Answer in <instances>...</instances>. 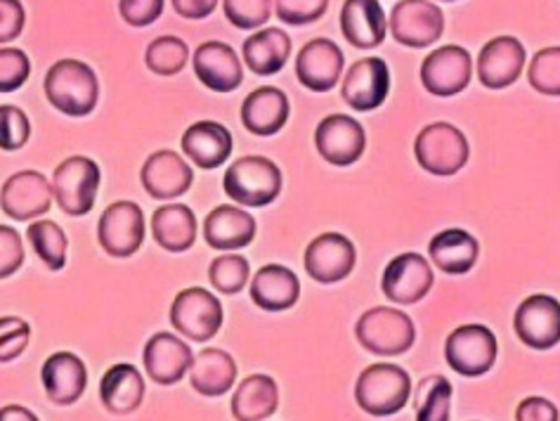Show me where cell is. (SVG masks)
I'll return each mask as SVG.
<instances>
[{"instance_id": "cell-24", "label": "cell", "mask_w": 560, "mask_h": 421, "mask_svg": "<svg viewBox=\"0 0 560 421\" xmlns=\"http://www.w3.org/2000/svg\"><path fill=\"white\" fill-rule=\"evenodd\" d=\"M40 382L46 388V396L55 405H73L79 402L88 386L85 362L69 351L52 353L40 370Z\"/></svg>"}, {"instance_id": "cell-16", "label": "cell", "mask_w": 560, "mask_h": 421, "mask_svg": "<svg viewBox=\"0 0 560 421\" xmlns=\"http://www.w3.org/2000/svg\"><path fill=\"white\" fill-rule=\"evenodd\" d=\"M358 264V249L346 235L324 232L305 249V272L319 284L346 280Z\"/></svg>"}, {"instance_id": "cell-7", "label": "cell", "mask_w": 560, "mask_h": 421, "mask_svg": "<svg viewBox=\"0 0 560 421\" xmlns=\"http://www.w3.org/2000/svg\"><path fill=\"white\" fill-rule=\"evenodd\" d=\"M223 303L209 289L189 286L175 296L171 306V325L189 341H211L223 327Z\"/></svg>"}, {"instance_id": "cell-47", "label": "cell", "mask_w": 560, "mask_h": 421, "mask_svg": "<svg viewBox=\"0 0 560 421\" xmlns=\"http://www.w3.org/2000/svg\"><path fill=\"white\" fill-rule=\"evenodd\" d=\"M26 12L20 0H0V46L18 40L24 32Z\"/></svg>"}, {"instance_id": "cell-45", "label": "cell", "mask_w": 560, "mask_h": 421, "mask_svg": "<svg viewBox=\"0 0 560 421\" xmlns=\"http://www.w3.org/2000/svg\"><path fill=\"white\" fill-rule=\"evenodd\" d=\"M24 266V246L18 230L0 225V280L12 278Z\"/></svg>"}, {"instance_id": "cell-37", "label": "cell", "mask_w": 560, "mask_h": 421, "mask_svg": "<svg viewBox=\"0 0 560 421\" xmlns=\"http://www.w3.org/2000/svg\"><path fill=\"white\" fill-rule=\"evenodd\" d=\"M452 412V384L445 376H429L419 388L417 421H450Z\"/></svg>"}, {"instance_id": "cell-19", "label": "cell", "mask_w": 560, "mask_h": 421, "mask_svg": "<svg viewBox=\"0 0 560 421\" xmlns=\"http://www.w3.org/2000/svg\"><path fill=\"white\" fill-rule=\"evenodd\" d=\"M140 180L152 199L168 201L183 197L189 190L191 183H195V171H191L185 156L171 150H159L142 164Z\"/></svg>"}, {"instance_id": "cell-49", "label": "cell", "mask_w": 560, "mask_h": 421, "mask_svg": "<svg viewBox=\"0 0 560 421\" xmlns=\"http://www.w3.org/2000/svg\"><path fill=\"white\" fill-rule=\"evenodd\" d=\"M173 10L185 20H206L218 8V0H171Z\"/></svg>"}, {"instance_id": "cell-42", "label": "cell", "mask_w": 560, "mask_h": 421, "mask_svg": "<svg viewBox=\"0 0 560 421\" xmlns=\"http://www.w3.org/2000/svg\"><path fill=\"white\" fill-rule=\"evenodd\" d=\"M32 74V62L20 48H0V93H14Z\"/></svg>"}, {"instance_id": "cell-43", "label": "cell", "mask_w": 560, "mask_h": 421, "mask_svg": "<svg viewBox=\"0 0 560 421\" xmlns=\"http://www.w3.org/2000/svg\"><path fill=\"white\" fill-rule=\"evenodd\" d=\"M32 339V327L22 317H0V362L18 360Z\"/></svg>"}, {"instance_id": "cell-34", "label": "cell", "mask_w": 560, "mask_h": 421, "mask_svg": "<svg viewBox=\"0 0 560 421\" xmlns=\"http://www.w3.org/2000/svg\"><path fill=\"white\" fill-rule=\"evenodd\" d=\"M279 408V386L268 374H250L237 386L232 414L237 421L270 419Z\"/></svg>"}, {"instance_id": "cell-20", "label": "cell", "mask_w": 560, "mask_h": 421, "mask_svg": "<svg viewBox=\"0 0 560 421\" xmlns=\"http://www.w3.org/2000/svg\"><path fill=\"white\" fill-rule=\"evenodd\" d=\"M343 74V52L329 38L305 43L296 57V77L313 93H329Z\"/></svg>"}, {"instance_id": "cell-30", "label": "cell", "mask_w": 560, "mask_h": 421, "mask_svg": "<svg viewBox=\"0 0 560 421\" xmlns=\"http://www.w3.org/2000/svg\"><path fill=\"white\" fill-rule=\"evenodd\" d=\"M237 382V362L220 348H203L191 362L189 384L206 398H220Z\"/></svg>"}, {"instance_id": "cell-12", "label": "cell", "mask_w": 560, "mask_h": 421, "mask_svg": "<svg viewBox=\"0 0 560 421\" xmlns=\"http://www.w3.org/2000/svg\"><path fill=\"white\" fill-rule=\"evenodd\" d=\"M474 79V60L462 46H442L421 65V83L433 97H452L468 89Z\"/></svg>"}, {"instance_id": "cell-35", "label": "cell", "mask_w": 560, "mask_h": 421, "mask_svg": "<svg viewBox=\"0 0 560 421\" xmlns=\"http://www.w3.org/2000/svg\"><path fill=\"white\" fill-rule=\"evenodd\" d=\"M26 237L32 242L36 256L52 272H60L67 266L69 242H67L65 230L55 221H34L26 230Z\"/></svg>"}, {"instance_id": "cell-14", "label": "cell", "mask_w": 560, "mask_h": 421, "mask_svg": "<svg viewBox=\"0 0 560 421\" xmlns=\"http://www.w3.org/2000/svg\"><path fill=\"white\" fill-rule=\"evenodd\" d=\"M315 148L324 162L334 166H352L364 154L366 133L362 124L352 116L329 114L315 128Z\"/></svg>"}, {"instance_id": "cell-40", "label": "cell", "mask_w": 560, "mask_h": 421, "mask_svg": "<svg viewBox=\"0 0 560 421\" xmlns=\"http://www.w3.org/2000/svg\"><path fill=\"white\" fill-rule=\"evenodd\" d=\"M32 138V121L24 109L14 105H0V150L18 152Z\"/></svg>"}, {"instance_id": "cell-23", "label": "cell", "mask_w": 560, "mask_h": 421, "mask_svg": "<svg viewBox=\"0 0 560 421\" xmlns=\"http://www.w3.org/2000/svg\"><path fill=\"white\" fill-rule=\"evenodd\" d=\"M256 237V218L242 207H215L203 221V239L215 252H237Z\"/></svg>"}, {"instance_id": "cell-5", "label": "cell", "mask_w": 560, "mask_h": 421, "mask_svg": "<svg viewBox=\"0 0 560 421\" xmlns=\"http://www.w3.org/2000/svg\"><path fill=\"white\" fill-rule=\"evenodd\" d=\"M415 156L425 173L447 178L456 176V173L468 164L470 148L459 128L445 121H438L425 126L417 136Z\"/></svg>"}, {"instance_id": "cell-10", "label": "cell", "mask_w": 560, "mask_h": 421, "mask_svg": "<svg viewBox=\"0 0 560 421\" xmlns=\"http://www.w3.org/2000/svg\"><path fill=\"white\" fill-rule=\"evenodd\" d=\"M390 34L407 48H429L445 32V14L429 0H400L390 12Z\"/></svg>"}, {"instance_id": "cell-27", "label": "cell", "mask_w": 560, "mask_h": 421, "mask_svg": "<svg viewBox=\"0 0 560 421\" xmlns=\"http://www.w3.org/2000/svg\"><path fill=\"white\" fill-rule=\"evenodd\" d=\"M248 292H250V301H254L258 308L268 313H282L299 303L301 282H299V274L291 268L270 264L256 272Z\"/></svg>"}, {"instance_id": "cell-11", "label": "cell", "mask_w": 560, "mask_h": 421, "mask_svg": "<svg viewBox=\"0 0 560 421\" xmlns=\"http://www.w3.org/2000/svg\"><path fill=\"white\" fill-rule=\"evenodd\" d=\"M433 284V268L421 254L395 256L381 278L383 294L395 306H415V303L429 296Z\"/></svg>"}, {"instance_id": "cell-29", "label": "cell", "mask_w": 560, "mask_h": 421, "mask_svg": "<svg viewBox=\"0 0 560 421\" xmlns=\"http://www.w3.org/2000/svg\"><path fill=\"white\" fill-rule=\"evenodd\" d=\"M100 400L112 414L136 412L144 400V379L140 370L130 362L109 367L100 382Z\"/></svg>"}, {"instance_id": "cell-51", "label": "cell", "mask_w": 560, "mask_h": 421, "mask_svg": "<svg viewBox=\"0 0 560 421\" xmlns=\"http://www.w3.org/2000/svg\"><path fill=\"white\" fill-rule=\"evenodd\" d=\"M442 3H456V0H442Z\"/></svg>"}, {"instance_id": "cell-46", "label": "cell", "mask_w": 560, "mask_h": 421, "mask_svg": "<svg viewBox=\"0 0 560 421\" xmlns=\"http://www.w3.org/2000/svg\"><path fill=\"white\" fill-rule=\"evenodd\" d=\"M166 0H121L119 10L126 24L130 26H150L154 24L161 12H164Z\"/></svg>"}, {"instance_id": "cell-48", "label": "cell", "mask_w": 560, "mask_h": 421, "mask_svg": "<svg viewBox=\"0 0 560 421\" xmlns=\"http://www.w3.org/2000/svg\"><path fill=\"white\" fill-rule=\"evenodd\" d=\"M515 421H558V408L547 398H525L515 410Z\"/></svg>"}, {"instance_id": "cell-17", "label": "cell", "mask_w": 560, "mask_h": 421, "mask_svg": "<svg viewBox=\"0 0 560 421\" xmlns=\"http://www.w3.org/2000/svg\"><path fill=\"white\" fill-rule=\"evenodd\" d=\"M390 91V69L378 57H364L348 69L341 97L355 112H374L386 103Z\"/></svg>"}, {"instance_id": "cell-39", "label": "cell", "mask_w": 560, "mask_h": 421, "mask_svg": "<svg viewBox=\"0 0 560 421\" xmlns=\"http://www.w3.org/2000/svg\"><path fill=\"white\" fill-rule=\"evenodd\" d=\"M527 81L547 97H560V46L539 50L527 69Z\"/></svg>"}, {"instance_id": "cell-32", "label": "cell", "mask_w": 560, "mask_h": 421, "mask_svg": "<svg viewBox=\"0 0 560 421\" xmlns=\"http://www.w3.org/2000/svg\"><path fill=\"white\" fill-rule=\"evenodd\" d=\"M244 65L256 77H275L291 57V38L277 26H268L244 40Z\"/></svg>"}, {"instance_id": "cell-21", "label": "cell", "mask_w": 560, "mask_h": 421, "mask_svg": "<svg viewBox=\"0 0 560 421\" xmlns=\"http://www.w3.org/2000/svg\"><path fill=\"white\" fill-rule=\"evenodd\" d=\"M197 79L213 93H232L237 91L244 81L242 60L232 46L220 40H206L197 48L195 60Z\"/></svg>"}, {"instance_id": "cell-6", "label": "cell", "mask_w": 560, "mask_h": 421, "mask_svg": "<svg viewBox=\"0 0 560 421\" xmlns=\"http://www.w3.org/2000/svg\"><path fill=\"white\" fill-rule=\"evenodd\" d=\"M100 166L88 156H69L52 173V197L67 215L83 218L93 211L100 190Z\"/></svg>"}, {"instance_id": "cell-33", "label": "cell", "mask_w": 560, "mask_h": 421, "mask_svg": "<svg viewBox=\"0 0 560 421\" xmlns=\"http://www.w3.org/2000/svg\"><path fill=\"white\" fill-rule=\"evenodd\" d=\"M197 215L185 204L159 207L152 215L154 242L168 254H183L197 242Z\"/></svg>"}, {"instance_id": "cell-18", "label": "cell", "mask_w": 560, "mask_h": 421, "mask_svg": "<svg viewBox=\"0 0 560 421\" xmlns=\"http://www.w3.org/2000/svg\"><path fill=\"white\" fill-rule=\"evenodd\" d=\"M142 362L147 376L159 386H175L191 370L195 353L191 348L168 331H159L144 343Z\"/></svg>"}, {"instance_id": "cell-8", "label": "cell", "mask_w": 560, "mask_h": 421, "mask_svg": "<svg viewBox=\"0 0 560 421\" xmlns=\"http://www.w3.org/2000/svg\"><path fill=\"white\" fill-rule=\"evenodd\" d=\"M497 337L485 325H462L456 327L445 343L447 365L462 376L488 374L497 362Z\"/></svg>"}, {"instance_id": "cell-15", "label": "cell", "mask_w": 560, "mask_h": 421, "mask_svg": "<svg viewBox=\"0 0 560 421\" xmlns=\"http://www.w3.org/2000/svg\"><path fill=\"white\" fill-rule=\"evenodd\" d=\"M513 327L518 339L535 348L549 351L560 343V303L549 294L527 296L513 317Z\"/></svg>"}, {"instance_id": "cell-2", "label": "cell", "mask_w": 560, "mask_h": 421, "mask_svg": "<svg viewBox=\"0 0 560 421\" xmlns=\"http://www.w3.org/2000/svg\"><path fill=\"white\" fill-rule=\"evenodd\" d=\"M284 176L268 156H242L223 178L225 195L248 209L268 207L282 192Z\"/></svg>"}, {"instance_id": "cell-4", "label": "cell", "mask_w": 560, "mask_h": 421, "mask_svg": "<svg viewBox=\"0 0 560 421\" xmlns=\"http://www.w3.org/2000/svg\"><path fill=\"white\" fill-rule=\"evenodd\" d=\"M355 337L364 351L381 358H393L407 353L415 346L417 327L415 319L407 313L388 306H376L362 313L355 325Z\"/></svg>"}, {"instance_id": "cell-13", "label": "cell", "mask_w": 560, "mask_h": 421, "mask_svg": "<svg viewBox=\"0 0 560 421\" xmlns=\"http://www.w3.org/2000/svg\"><path fill=\"white\" fill-rule=\"evenodd\" d=\"M52 187L48 178L38 171L12 173L0 190V209L18 223L36 221L52 207Z\"/></svg>"}, {"instance_id": "cell-36", "label": "cell", "mask_w": 560, "mask_h": 421, "mask_svg": "<svg viewBox=\"0 0 560 421\" xmlns=\"http://www.w3.org/2000/svg\"><path fill=\"white\" fill-rule=\"evenodd\" d=\"M189 48L178 36H159L144 52V65L156 77H175L187 67Z\"/></svg>"}, {"instance_id": "cell-28", "label": "cell", "mask_w": 560, "mask_h": 421, "mask_svg": "<svg viewBox=\"0 0 560 421\" xmlns=\"http://www.w3.org/2000/svg\"><path fill=\"white\" fill-rule=\"evenodd\" d=\"M341 32L350 46L372 50L386 38V14L378 0H346L341 8Z\"/></svg>"}, {"instance_id": "cell-9", "label": "cell", "mask_w": 560, "mask_h": 421, "mask_svg": "<svg viewBox=\"0 0 560 421\" xmlns=\"http://www.w3.org/2000/svg\"><path fill=\"white\" fill-rule=\"evenodd\" d=\"M147 221L140 204L136 201H114L100 215L97 223V239L100 246L114 258H130L138 254L144 242Z\"/></svg>"}, {"instance_id": "cell-41", "label": "cell", "mask_w": 560, "mask_h": 421, "mask_svg": "<svg viewBox=\"0 0 560 421\" xmlns=\"http://www.w3.org/2000/svg\"><path fill=\"white\" fill-rule=\"evenodd\" d=\"M275 0H223L228 22L237 28H258L272 17Z\"/></svg>"}, {"instance_id": "cell-22", "label": "cell", "mask_w": 560, "mask_h": 421, "mask_svg": "<svg viewBox=\"0 0 560 421\" xmlns=\"http://www.w3.org/2000/svg\"><path fill=\"white\" fill-rule=\"evenodd\" d=\"M525 69V48L518 38L499 36L480 50L478 79L490 91L509 89Z\"/></svg>"}, {"instance_id": "cell-31", "label": "cell", "mask_w": 560, "mask_h": 421, "mask_svg": "<svg viewBox=\"0 0 560 421\" xmlns=\"http://www.w3.org/2000/svg\"><path fill=\"white\" fill-rule=\"evenodd\" d=\"M429 256L433 266L447 274H466L478 264L480 244L462 227L442 230L429 242Z\"/></svg>"}, {"instance_id": "cell-38", "label": "cell", "mask_w": 560, "mask_h": 421, "mask_svg": "<svg viewBox=\"0 0 560 421\" xmlns=\"http://www.w3.org/2000/svg\"><path fill=\"white\" fill-rule=\"evenodd\" d=\"M248 274H250L248 260L237 252L218 256L209 268L211 286H215L218 292L225 294V296L240 294L242 289L248 284Z\"/></svg>"}, {"instance_id": "cell-26", "label": "cell", "mask_w": 560, "mask_h": 421, "mask_svg": "<svg viewBox=\"0 0 560 421\" xmlns=\"http://www.w3.org/2000/svg\"><path fill=\"white\" fill-rule=\"evenodd\" d=\"M232 133L218 121L191 124L183 136V152L195 166L213 171L223 166L232 154Z\"/></svg>"}, {"instance_id": "cell-25", "label": "cell", "mask_w": 560, "mask_h": 421, "mask_svg": "<svg viewBox=\"0 0 560 421\" xmlns=\"http://www.w3.org/2000/svg\"><path fill=\"white\" fill-rule=\"evenodd\" d=\"M289 112V97L275 85H262L244 100L242 124L250 136L270 138L287 126Z\"/></svg>"}, {"instance_id": "cell-3", "label": "cell", "mask_w": 560, "mask_h": 421, "mask_svg": "<svg viewBox=\"0 0 560 421\" xmlns=\"http://www.w3.org/2000/svg\"><path fill=\"white\" fill-rule=\"evenodd\" d=\"M411 396L409 374L388 362L370 365L355 384V400L360 410L372 417H393L407 408Z\"/></svg>"}, {"instance_id": "cell-44", "label": "cell", "mask_w": 560, "mask_h": 421, "mask_svg": "<svg viewBox=\"0 0 560 421\" xmlns=\"http://www.w3.org/2000/svg\"><path fill=\"white\" fill-rule=\"evenodd\" d=\"M329 8V0H275L277 17L291 26L313 24Z\"/></svg>"}, {"instance_id": "cell-1", "label": "cell", "mask_w": 560, "mask_h": 421, "mask_svg": "<svg viewBox=\"0 0 560 421\" xmlns=\"http://www.w3.org/2000/svg\"><path fill=\"white\" fill-rule=\"evenodd\" d=\"M46 97L48 103L62 112L65 116L81 119L97 107L100 83L93 67L81 60H60L55 62L46 74Z\"/></svg>"}, {"instance_id": "cell-50", "label": "cell", "mask_w": 560, "mask_h": 421, "mask_svg": "<svg viewBox=\"0 0 560 421\" xmlns=\"http://www.w3.org/2000/svg\"><path fill=\"white\" fill-rule=\"evenodd\" d=\"M0 421H38V417L22 405H5V408H0Z\"/></svg>"}]
</instances>
